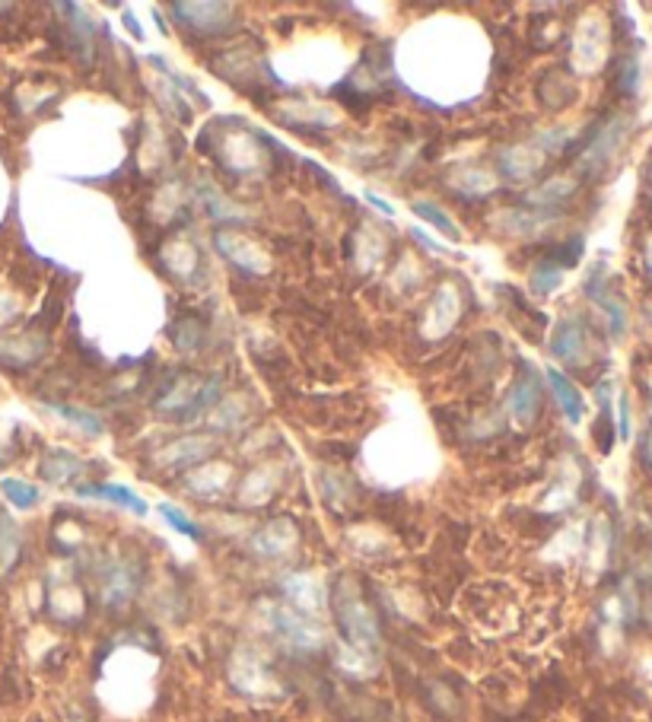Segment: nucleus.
<instances>
[{"mask_svg": "<svg viewBox=\"0 0 652 722\" xmlns=\"http://www.w3.org/2000/svg\"><path fill=\"white\" fill-rule=\"evenodd\" d=\"M586 293H589V297L601 306V312L608 315L611 332L623 334V329H627V312H623V302L608 290V284H605V268H601V265L589 274V280H586Z\"/></svg>", "mask_w": 652, "mask_h": 722, "instance_id": "obj_1", "label": "nucleus"}, {"mask_svg": "<svg viewBox=\"0 0 652 722\" xmlns=\"http://www.w3.org/2000/svg\"><path fill=\"white\" fill-rule=\"evenodd\" d=\"M583 347H586V329H583V322H579V319H564V322L554 329L551 354H554L557 360L576 363L579 360V354H583Z\"/></svg>", "mask_w": 652, "mask_h": 722, "instance_id": "obj_2", "label": "nucleus"}, {"mask_svg": "<svg viewBox=\"0 0 652 722\" xmlns=\"http://www.w3.org/2000/svg\"><path fill=\"white\" fill-rule=\"evenodd\" d=\"M548 382H551V389H554V398H557L561 411L566 414V421H583V395H579V389L566 379L564 373H557V369H548Z\"/></svg>", "mask_w": 652, "mask_h": 722, "instance_id": "obj_3", "label": "nucleus"}, {"mask_svg": "<svg viewBox=\"0 0 652 722\" xmlns=\"http://www.w3.org/2000/svg\"><path fill=\"white\" fill-rule=\"evenodd\" d=\"M538 398H541V391H538V376H534V369L529 366L526 376H522V379L516 382V389H512V411H516L519 421H529L534 411H538Z\"/></svg>", "mask_w": 652, "mask_h": 722, "instance_id": "obj_4", "label": "nucleus"}, {"mask_svg": "<svg viewBox=\"0 0 652 722\" xmlns=\"http://www.w3.org/2000/svg\"><path fill=\"white\" fill-rule=\"evenodd\" d=\"M80 493H84V497H109L112 503H119L124 510L137 512V515L147 512V503L137 500V493L128 490V487H115V484H92V487H80Z\"/></svg>", "mask_w": 652, "mask_h": 722, "instance_id": "obj_5", "label": "nucleus"}, {"mask_svg": "<svg viewBox=\"0 0 652 722\" xmlns=\"http://www.w3.org/2000/svg\"><path fill=\"white\" fill-rule=\"evenodd\" d=\"M0 490H3V497H7L13 507H20V510H30V507H35V500H38V490H35L32 484L20 481V478H3V481H0Z\"/></svg>", "mask_w": 652, "mask_h": 722, "instance_id": "obj_6", "label": "nucleus"}, {"mask_svg": "<svg viewBox=\"0 0 652 722\" xmlns=\"http://www.w3.org/2000/svg\"><path fill=\"white\" fill-rule=\"evenodd\" d=\"M561 277H564V268H561V262H541L532 274V287L538 293H551L557 284H561Z\"/></svg>", "mask_w": 652, "mask_h": 722, "instance_id": "obj_7", "label": "nucleus"}, {"mask_svg": "<svg viewBox=\"0 0 652 722\" xmlns=\"http://www.w3.org/2000/svg\"><path fill=\"white\" fill-rule=\"evenodd\" d=\"M415 213L420 220H427V223H433L436 230H443L445 236H452V240H462V233H458V226L445 216L436 204H415Z\"/></svg>", "mask_w": 652, "mask_h": 722, "instance_id": "obj_8", "label": "nucleus"}, {"mask_svg": "<svg viewBox=\"0 0 652 722\" xmlns=\"http://www.w3.org/2000/svg\"><path fill=\"white\" fill-rule=\"evenodd\" d=\"M52 411L60 414V418H67V421H74L77 426H84L89 436H99V433H102V423H99V418H92L89 411H80V408H67V404H52Z\"/></svg>", "mask_w": 652, "mask_h": 722, "instance_id": "obj_9", "label": "nucleus"}, {"mask_svg": "<svg viewBox=\"0 0 652 722\" xmlns=\"http://www.w3.org/2000/svg\"><path fill=\"white\" fill-rule=\"evenodd\" d=\"M159 512H163V515L169 519V525H173L176 532H181V535H188V538H201V529H198L195 522H188V519H185V515H181V512H178L176 507H169V503H163V507H159Z\"/></svg>", "mask_w": 652, "mask_h": 722, "instance_id": "obj_10", "label": "nucleus"}, {"mask_svg": "<svg viewBox=\"0 0 652 722\" xmlns=\"http://www.w3.org/2000/svg\"><path fill=\"white\" fill-rule=\"evenodd\" d=\"M618 436L621 440H630V401H627V395H621L618 398Z\"/></svg>", "mask_w": 652, "mask_h": 722, "instance_id": "obj_11", "label": "nucleus"}, {"mask_svg": "<svg viewBox=\"0 0 652 722\" xmlns=\"http://www.w3.org/2000/svg\"><path fill=\"white\" fill-rule=\"evenodd\" d=\"M411 236H415V240L420 242V245H423L427 252H433V255H449V248H445V245H440V242L433 240V236H427V233H423L420 226H415V230H411Z\"/></svg>", "mask_w": 652, "mask_h": 722, "instance_id": "obj_12", "label": "nucleus"}, {"mask_svg": "<svg viewBox=\"0 0 652 722\" xmlns=\"http://www.w3.org/2000/svg\"><path fill=\"white\" fill-rule=\"evenodd\" d=\"M366 201H369V204H373V208H376V211H383V213H386V216H395V208H391V204H388L386 198H379V195H376V191H366Z\"/></svg>", "mask_w": 652, "mask_h": 722, "instance_id": "obj_13", "label": "nucleus"}, {"mask_svg": "<svg viewBox=\"0 0 652 722\" xmlns=\"http://www.w3.org/2000/svg\"><path fill=\"white\" fill-rule=\"evenodd\" d=\"M643 458H647V465L652 468V426L650 433H647V440H643Z\"/></svg>", "mask_w": 652, "mask_h": 722, "instance_id": "obj_14", "label": "nucleus"}]
</instances>
